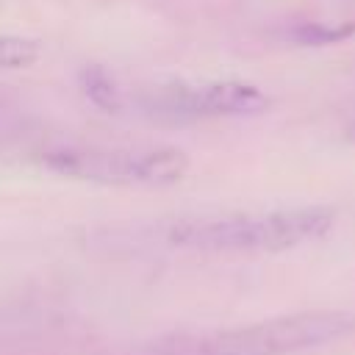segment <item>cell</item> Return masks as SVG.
Listing matches in <instances>:
<instances>
[{"mask_svg": "<svg viewBox=\"0 0 355 355\" xmlns=\"http://www.w3.org/2000/svg\"><path fill=\"white\" fill-rule=\"evenodd\" d=\"M352 330L355 316L347 311H302L247 327L166 336L153 341L144 355H297L324 347Z\"/></svg>", "mask_w": 355, "mask_h": 355, "instance_id": "cell-1", "label": "cell"}, {"mask_svg": "<svg viewBox=\"0 0 355 355\" xmlns=\"http://www.w3.org/2000/svg\"><path fill=\"white\" fill-rule=\"evenodd\" d=\"M336 211L324 205L269 214H227L183 219L166 233L169 244L200 252H283L330 233Z\"/></svg>", "mask_w": 355, "mask_h": 355, "instance_id": "cell-2", "label": "cell"}, {"mask_svg": "<svg viewBox=\"0 0 355 355\" xmlns=\"http://www.w3.org/2000/svg\"><path fill=\"white\" fill-rule=\"evenodd\" d=\"M44 166L92 183L114 186H172L189 172V155L175 147L147 150H103V147H64L44 153Z\"/></svg>", "mask_w": 355, "mask_h": 355, "instance_id": "cell-3", "label": "cell"}, {"mask_svg": "<svg viewBox=\"0 0 355 355\" xmlns=\"http://www.w3.org/2000/svg\"><path fill=\"white\" fill-rule=\"evenodd\" d=\"M178 116H255L269 108V97L241 80H216L205 86H178L164 97Z\"/></svg>", "mask_w": 355, "mask_h": 355, "instance_id": "cell-4", "label": "cell"}, {"mask_svg": "<svg viewBox=\"0 0 355 355\" xmlns=\"http://www.w3.org/2000/svg\"><path fill=\"white\" fill-rule=\"evenodd\" d=\"M80 89H83V94H86L97 108H103V111H108V114H116L119 105H122L119 89L114 86V80L108 78V72L100 69V67H86V69L80 72Z\"/></svg>", "mask_w": 355, "mask_h": 355, "instance_id": "cell-5", "label": "cell"}, {"mask_svg": "<svg viewBox=\"0 0 355 355\" xmlns=\"http://www.w3.org/2000/svg\"><path fill=\"white\" fill-rule=\"evenodd\" d=\"M294 42L308 44V47H322V44H338L355 36V19L349 22H305L294 28Z\"/></svg>", "mask_w": 355, "mask_h": 355, "instance_id": "cell-6", "label": "cell"}, {"mask_svg": "<svg viewBox=\"0 0 355 355\" xmlns=\"http://www.w3.org/2000/svg\"><path fill=\"white\" fill-rule=\"evenodd\" d=\"M42 55L39 42L25 36H0V69H25Z\"/></svg>", "mask_w": 355, "mask_h": 355, "instance_id": "cell-7", "label": "cell"}, {"mask_svg": "<svg viewBox=\"0 0 355 355\" xmlns=\"http://www.w3.org/2000/svg\"><path fill=\"white\" fill-rule=\"evenodd\" d=\"M347 139H349V141H355V122L347 128Z\"/></svg>", "mask_w": 355, "mask_h": 355, "instance_id": "cell-8", "label": "cell"}]
</instances>
